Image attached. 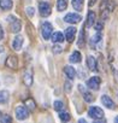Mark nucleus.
I'll return each instance as SVG.
<instances>
[{
	"label": "nucleus",
	"instance_id": "obj_1",
	"mask_svg": "<svg viewBox=\"0 0 118 123\" xmlns=\"http://www.w3.org/2000/svg\"><path fill=\"white\" fill-rule=\"evenodd\" d=\"M7 22L10 24V30L11 33L13 34H17L21 31V28H22V23L18 18H16L15 16H9L7 17Z\"/></svg>",
	"mask_w": 118,
	"mask_h": 123
},
{
	"label": "nucleus",
	"instance_id": "obj_2",
	"mask_svg": "<svg viewBox=\"0 0 118 123\" xmlns=\"http://www.w3.org/2000/svg\"><path fill=\"white\" fill-rule=\"evenodd\" d=\"M15 115L17 117V119L19 121H24L29 117V111H28V107H25L24 105H19L16 107L15 110Z\"/></svg>",
	"mask_w": 118,
	"mask_h": 123
},
{
	"label": "nucleus",
	"instance_id": "obj_3",
	"mask_svg": "<svg viewBox=\"0 0 118 123\" xmlns=\"http://www.w3.org/2000/svg\"><path fill=\"white\" fill-rule=\"evenodd\" d=\"M104 115L105 113H104L102 109H100L98 106H90L88 110V116L94 119H101V118H104Z\"/></svg>",
	"mask_w": 118,
	"mask_h": 123
},
{
	"label": "nucleus",
	"instance_id": "obj_4",
	"mask_svg": "<svg viewBox=\"0 0 118 123\" xmlns=\"http://www.w3.org/2000/svg\"><path fill=\"white\" fill-rule=\"evenodd\" d=\"M41 31H42V36L45 40H49L52 36V31H53V27L49 22H43L42 27H41Z\"/></svg>",
	"mask_w": 118,
	"mask_h": 123
},
{
	"label": "nucleus",
	"instance_id": "obj_5",
	"mask_svg": "<svg viewBox=\"0 0 118 123\" xmlns=\"http://www.w3.org/2000/svg\"><path fill=\"white\" fill-rule=\"evenodd\" d=\"M39 12H40V16L48 17L51 15V5L48 3H46V1L39 3Z\"/></svg>",
	"mask_w": 118,
	"mask_h": 123
},
{
	"label": "nucleus",
	"instance_id": "obj_6",
	"mask_svg": "<svg viewBox=\"0 0 118 123\" xmlns=\"http://www.w3.org/2000/svg\"><path fill=\"white\" fill-rule=\"evenodd\" d=\"M100 83H101V79L98 77V76H93V77H90V79L87 81L88 88L94 89V91H98V89L100 88Z\"/></svg>",
	"mask_w": 118,
	"mask_h": 123
},
{
	"label": "nucleus",
	"instance_id": "obj_7",
	"mask_svg": "<svg viewBox=\"0 0 118 123\" xmlns=\"http://www.w3.org/2000/svg\"><path fill=\"white\" fill-rule=\"evenodd\" d=\"M5 65H6L9 69H17V68H18V58H17L16 55H9V57L6 58Z\"/></svg>",
	"mask_w": 118,
	"mask_h": 123
},
{
	"label": "nucleus",
	"instance_id": "obj_8",
	"mask_svg": "<svg viewBox=\"0 0 118 123\" xmlns=\"http://www.w3.org/2000/svg\"><path fill=\"white\" fill-rule=\"evenodd\" d=\"M81 19H82V17L78 13H72V12L71 13H68L64 17V21L68 22V23H71V24H76V23L81 22Z\"/></svg>",
	"mask_w": 118,
	"mask_h": 123
},
{
	"label": "nucleus",
	"instance_id": "obj_9",
	"mask_svg": "<svg viewBox=\"0 0 118 123\" xmlns=\"http://www.w3.org/2000/svg\"><path fill=\"white\" fill-rule=\"evenodd\" d=\"M76 33H77V29L75 27H69L66 28L65 30V39L69 41V42H72L75 36H76Z\"/></svg>",
	"mask_w": 118,
	"mask_h": 123
},
{
	"label": "nucleus",
	"instance_id": "obj_10",
	"mask_svg": "<svg viewBox=\"0 0 118 123\" xmlns=\"http://www.w3.org/2000/svg\"><path fill=\"white\" fill-rule=\"evenodd\" d=\"M23 82L28 87H30L33 85V71H31V69H28L24 73V75H23Z\"/></svg>",
	"mask_w": 118,
	"mask_h": 123
},
{
	"label": "nucleus",
	"instance_id": "obj_11",
	"mask_svg": "<svg viewBox=\"0 0 118 123\" xmlns=\"http://www.w3.org/2000/svg\"><path fill=\"white\" fill-rule=\"evenodd\" d=\"M101 103H102V105L104 106H106L107 109H111V110H113L116 106H114V103H113V100L108 97V95H102L101 97Z\"/></svg>",
	"mask_w": 118,
	"mask_h": 123
},
{
	"label": "nucleus",
	"instance_id": "obj_12",
	"mask_svg": "<svg viewBox=\"0 0 118 123\" xmlns=\"http://www.w3.org/2000/svg\"><path fill=\"white\" fill-rule=\"evenodd\" d=\"M23 42H24V39L21 36V35H17L15 39H13V42H12V47L15 51H19L23 46Z\"/></svg>",
	"mask_w": 118,
	"mask_h": 123
},
{
	"label": "nucleus",
	"instance_id": "obj_13",
	"mask_svg": "<svg viewBox=\"0 0 118 123\" xmlns=\"http://www.w3.org/2000/svg\"><path fill=\"white\" fill-rule=\"evenodd\" d=\"M78 89H80V91H81V93L83 94V99H84L87 103H92V101L94 100V97H93V95H92V94H90V93H89V92H88V91L82 86V85H80V86H78Z\"/></svg>",
	"mask_w": 118,
	"mask_h": 123
},
{
	"label": "nucleus",
	"instance_id": "obj_14",
	"mask_svg": "<svg viewBox=\"0 0 118 123\" xmlns=\"http://www.w3.org/2000/svg\"><path fill=\"white\" fill-rule=\"evenodd\" d=\"M51 40H52L54 43H60V42H63V41L65 40V37H64L63 33H60V31H55V33L52 34Z\"/></svg>",
	"mask_w": 118,
	"mask_h": 123
},
{
	"label": "nucleus",
	"instance_id": "obj_15",
	"mask_svg": "<svg viewBox=\"0 0 118 123\" xmlns=\"http://www.w3.org/2000/svg\"><path fill=\"white\" fill-rule=\"evenodd\" d=\"M64 73H65V75H66L70 80H74V79L76 77V70H75L74 67H71V65L64 67Z\"/></svg>",
	"mask_w": 118,
	"mask_h": 123
},
{
	"label": "nucleus",
	"instance_id": "obj_16",
	"mask_svg": "<svg viewBox=\"0 0 118 123\" xmlns=\"http://www.w3.org/2000/svg\"><path fill=\"white\" fill-rule=\"evenodd\" d=\"M87 67L92 71H95L96 70V59L93 55H88L87 57Z\"/></svg>",
	"mask_w": 118,
	"mask_h": 123
},
{
	"label": "nucleus",
	"instance_id": "obj_17",
	"mask_svg": "<svg viewBox=\"0 0 118 123\" xmlns=\"http://www.w3.org/2000/svg\"><path fill=\"white\" fill-rule=\"evenodd\" d=\"M81 59H82V55H81V53L78 51H74L71 53L70 58H69V60L71 62V63H80Z\"/></svg>",
	"mask_w": 118,
	"mask_h": 123
},
{
	"label": "nucleus",
	"instance_id": "obj_18",
	"mask_svg": "<svg viewBox=\"0 0 118 123\" xmlns=\"http://www.w3.org/2000/svg\"><path fill=\"white\" fill-rule=\"evenodd\" d=\"M13 3H12V0H0V7H1V10L4 11H7L12 7Z\"/></svg>",
	"mask_w": 118,
	"mask_h": 123
},
{
	"label": "nucleus",
	"instance_id": "obj_19",
	"mask_svg": "<svg viewBox=\"0 0 118 123\" xmlns=\"http://www.w3.org/2000/svg\"><path fill=\"white\" fill-rule=\"evenodd\" d=\"M10 99V93L5 89L0 91V104H6Z\"/></svg>",
	"mask_w": 118,
	"mask_h": 123
},
{
	"label": "nucleus",
	"instance_id": "obj_20",
	"mask_svg": "<svg viewBox=\"0 0 118 123\" xmlns=\"http://www.w3.org/2000/svg\"><path fill=\"white\" fill-rule=\"evenodd\" d=\"M66 7H68V1L66 0H57V10L59 12L65 11Z\"/></svg>",
	"mask_w": 118,
	"mask_h": 123
},
{
	"label": "nucleus",
	"instance_id": "obj_21",
	"mask_svg": "<svg viewBox=\"0 0 118 123\" xmlns=\"http://www.w3.org/2000/svg\"><path fill=\"white\" fill-rule=\"evenodd\" d=\"M83 4H84V0H72V7L77 11L83 10Z\"/></svg>",
	"mask_w": 118,
	"mask_h": 123
},
{
	"label": "nucleus",
	"instance_id": "obj_22",
	"mask_svg": "<svg viewBox=\"0 0 118 123\" xmlns=\"http://www.w3.org/2000/svg\"><path fill=\"white\" fill-rule=\"evenodd\" d=\"M94 22H95V13L93 11H90V12H88V16H87V27L88 28L92 27L94 24Z\"/></svg>",
	"mask_w": 118,
	"mask_h": 123
},
{
	"label": "nucleus",
	"instance_id": "obj_23",
	"mask_svg": "<svg viewBox=\"0 0 118 123\" xmlns=\"http://www.w3.org/2000/svg\"><path fill=\"white\" fill-rule=\"evenodd\" d=\"M53 106H54V110L58 111V112H62V111H64V109H65L64 103L60 101V100H55L54 104H53Z\"/></svg>",
	"mask_w": 118,
	"mask_h": 123
},
{
	"label": "nucleus",
	"instance_id": "obj_24",
	"mask_svg": "<svg viewBox=\"0 0 118 123\" xmlns=\"http://www.w3.org/2000/svg\"><path fill=\"white\" fill-rule=\"evenodd\" d=\"M77 46H78V47H83V46H84V30H83V29L80 31V36H78Z\"/></svg>",
	"mask_w": 118,
	"mask_h": 123
},
{
	"label": "nucleus",
	"instance_id": "obj_25",
	"mask_svg": "<svg viewBox=\"0 0 118 123\" xmlns=\"http://www.w3.org/2000/svg\"><path fill=\"white\" fill-rule=\"evenodd\" d=\"M59 118H60V121L62 122H68L70 118H71V116H70V113H68V112H59Z\"/></svg>",
	"mask_w": 118,
	"mask_h": 123
},
{
	"label": "nucleus",
	"instance_id": "obj_26",
	"mask_svg": "<svg viewBox=\"0 0 118 123\" xmlns=\"http://www.w3.org/2000/svg\"><path fill=\"white\" fill-rule=\"evenodd\" d=\"M100 41H101V34L98 33V34H95V35L92 37V40H90V45L94 46L96 42H100Z\"/></svg>",
	"mask_w": 118,
	"mask_h": 123
},
{
	"label": "nucleus",
	"instance_id": "obj_27",
	"mask_svg": "<svg viewBox=\"0 0 118 123\" xmlns=\"http://www.w3.org/2000/svg\"><path fill=\"white\" fill-rule=\"evenodd\" d=\"M0 123H12V118L9 115H3L0 117Z\"/></svg>",
	"mask_w": 118,
	"mask_h": 123
},
{
	"label": "nucleus",
	"instance_id": "obj_28",
	"mask_svg": "<svg viewBox=\"0 0 118 123\" xmlns=\"http://www.w3.org/2000/svg\"><path fill=\"white\" fill-rule=\"evenodd\" d=\"M25 105H27L28 109H30L31 111H33V110L35 109V106H36V105H35V101H34L33 99H27V100H25Z\"/></svg>",
	"mask_w": 118,
	"mask_h": 123
},
{
	"label": "nucleus",
	"instance_id": "obj_29",
	"mask_svg": "<svg viewBox=\"0 0 118 123\" xmlns=\"http://www.w3.org/2000/svg\"><path fill=\"white\" fill-rule=\"evenodd\" d=\"M52 52H53L54 54H59V53L63 52V47L59 46V45H54V46L52 47Z\"/></svg>",
	"mask_w": 118,
	"mask_h": 123
},
{
	"label": "nucleus",
	"instance_id": "obj_30",
	"mask_svg": "<svg viewBox=\"0 0 118 123\" xmlns=\"http://www.w3.org/2000/svg\"><path fill=\"white\" fill-rule=\"evenodd\" d=\"M27 15L29 17H33L34 16V7H27Z\"/></svg>",
	"mask_w": 118,
	"mask_h": 123
},
{
	"label": "nucleus",
	"instance_id": "obj_31",
	"mask_svg": "<svg viewBox=\"0 0 118 123\" xmlns=\"http://www.w3.org/2000/svg\"><path fill=\"white\" fill-rule=\"evenodd\" d=\"M65 92L70 93L71 92V83L70 82H65Z\"/></svg>",
	"mask_w": 118,
	"mask_h": 123
},
{
	"label": "nucleus",
	"instance_id": "obj_32",
	"mask_svg": "<svg viewBox=\"0 0 118 123\" xmlns=\"http://www.w3.org/2000/svg\"><path fill=\"white\" fill-rule=\"evenodd\" d=\"M4 39V29H3V27L0 25V41H1Z\"/></svg>",
	"mask_w": 118,
	"mask_h": 123
},
{
	"label": "nucleus",
	"instance_id": "obj_33",
	"mask_svg": "<svg viewBox=\"0 0 118 123\" xmlns=\"http://www.w3.org/2000/svg\"><path fill=\"white\" fill-rule=\"evenodd\" d=\"M95 28H96V30H99V31H100V30L102 29V23H98Z\"/></svg>",
	"mask_w": 118,
	"mask_h": 123
},
{
	"label": "nucleus",
	"instance_id": "obj_34",
	"mask_svg": "<svg viewBox=\"0 0 118 123\" xmlns=\"http://www.w3.org/2000/svg\"><path fill=\"white\" fill-rule=\"evenodd\" d=\"M93 123H106V122H105V119H102V118H101V119H95Z\"/></svg>",
	"mask_w": 118,
	"mask_h": 123
},
{
	"label": "nucleus",
	"instance_id": "obj_35",
	"mask_svg": "<svg viewBox=\"0 0 118 123\" xmlns=\"http://www.w3.org/2000/svg\"><path fill=\"white\" fill-rule=\"evenodd\" d=\"M96 1H98V0H90V1H89V6H93Z\"/></svg>",
	"mask_w": 118,
	"mask_h": 123
},
{
	"label": "nucleus",
	"instance_id": "obj_36",
	"mask_svg": "<svg viewBox=\"0 0 118 123\" xmlns=\"http://www.w3.org/2000/svg\"><path fill=\"white\" fill-rule=\"evenodd\" d=\"M78 123H87V121L83 119V118H80V119H78Z\"/></svg>",
	"mask_w": 118,
	"mask_h": 123
},
{
	"label": "nucleus",
	"instance_id": "obj_37",
	"mask_svg": "<svg viewBox=\"0 0 118 123\" xmlns=\"http://www.w3.org/2000/svg\"><path fill=\"white\" fill-rule=\"evenodd\" d=\"M3 52H4V47L0 46V53H3Z\"/></svg>",
	"mask_w": 118,
	"mask_h": 123
},
{
	"label": "nucleus",
	"instance_id": "obj_38",
	"mask_svg": "<svg viewBox=\"0 0 118 123\" xmlns=\"http://www.w3.org/2000/svg\"><path fill=\"white\" fill-rule=\"evenodd\" d=\"M114 123H118V116L114 117Z\"/></svg>",
	"mask_w": 118,
	"mask_h": 123
}]
</instances>
